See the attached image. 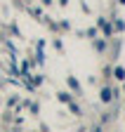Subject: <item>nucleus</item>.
Returning <instances> with one entry per match:
<instances>
[{"label":"nucleus","instance_id":"nucleus-1","mask_svg":"<svg viewBox=\"0 0 125 132\" xmlns=\"http://www.w3.org/2000/svg\"><path fill=\"white\" fill-rule=\"evenodd\" d=\"M116 78H125V71L123 69H116Z\"/></svg>","mask_w":125,"mask_h":132}]
</instances>
